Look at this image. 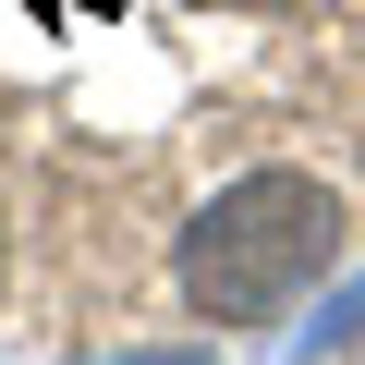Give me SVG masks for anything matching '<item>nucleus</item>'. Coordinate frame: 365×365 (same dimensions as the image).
Returning <instances> with one entry per match:
<instances>
[{"label":"nucleus","instance_id":"3","mask_svg":"<svg viewBox=\"0 0 365 365\" xmlns=\"http://www.w3.org/2000/svg\"><path fill=\"white\" fill-rule=\"evenodd\" d=\"M0 268H13V207H0Z\"/></svg>","mask_w":365,"mask_h":365},{"label":"nucleus","instance_id":"2","mask_svg":"<svg viewBox=\"0 0 365 365\" xmlns=\"http://www.w3.org/2000/svg\"><path fill=\"white\" fill-rule=\"evenodd\" d=\"M329 329H365V280H353V304H341V317H329ZM329 329H317V341H329Z\"/></svg>","mask_w":365,"mask_h":365},{"label":"nucleus","instance_id":"1","mask_svg":"<svg viewBox=\"0 0 365 365\" xmlns=\"http://www.w3.org/2000/svg\"><path fill=\"white\" fill-rule=\"evenodd\" d=\"M329 256H341V195L329 182L317 170H244L182 220L170 280H182V304L207 329H268L329 280Z\"/></svg>","mask_w":365,"mask_h":365}]
</instances>
